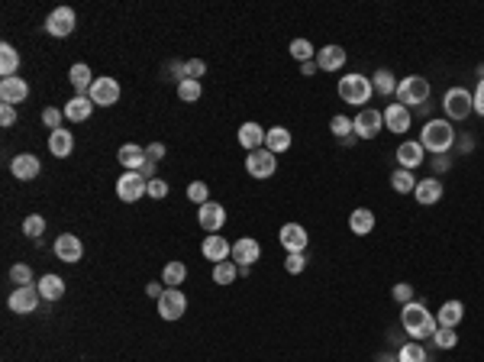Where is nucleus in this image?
<instances>
[{"label":"nucleus","instance_id":"1","mask_svg":"<svg viewBox=\"0 0 484 362\" xmlns=\"http://www.w3.org/2000/svg\"><path fill=\"white\" fill-rule=\"evenodd\" d=\"M401 327L420 343V340L433 337L436 330H439V323H436V317L426 311L420 301H410V304H404V307H401Z\"/></svg>","mask_w":484,"mask_h":362},{"label":"nucleus","instance_id":"2","mask_svg":"<svg viewBox=\"0 0 484 362\" xmlns=\"http://www.w3.org/2000/svg\"><path fill=\"white\" fill-rule=\"evenodd\" d=\"M455 143V130H452L449 120H426L423 130H420V146L433 155H446Z\"/></svg>","mask_w":484,"mask_h":362},{"label":"nucleus","instance_id":"3","mask_svg":"<svg viewBox=\"0 0 484 362\" xmlns=\"http://www.w3.org/2000/svg\"><path fill=\"white\" fill-rule=\"evenodd\" d=\"M371 94H375L371 78L359 75V71H352V75L339 78V97H343V104H352V107L365 110V104L371 101Z\"/></svg>","mask_w":484,"mask_h":362},{"label":"nucleus","instance_id":"4","mask_svg":"<svg viewBox=\"0 0 484 362\" xmlns=\"http://www.w3.org/2000/svg\"><path fill=\"white\" fill-rule=\"evenodd\" d=\"M429 94H433V88H429V81L423 75H410L404 81H397V104H404L407 110L423 107L429 101Z\"/></svg>","mask_w":484,"mask_h":362},{"label":"nucleus","instance_id":"5","mask_svg":"<svg viewBox=\"0 0 484 362\" xmlns=\"http://www.w3.org/2000/svg\"><path fill=\"white\" fill-rule=\"evenodd\" d=\"M245 172H249L252 178H259V181H265V178H271L278 172V155L268 149H255L245 155Z\"/></svg>","mask_w":484,"mask_h":362},{"label":"nucleus","instance_id":"6","mask_svg":"<svg viewBox=\"0 0 484 362\" xmlns=\"http://www.w3.org/2000/svg\"><path fill=\"white\" fill-rule=\"evenodd\" d=\"M443 107L449 113V120H465L468 113H475V101H471V94L465 88H449L443 97Z\"/></svg>","mask_w":484,"mask_h":362},{"label":"nucleus","instance_id":"7","mask_svg":"<svg viewBox=\"0 0 484 362\" xmlns=\"http://www.w3.org/2000/svg\"><path fill=\"white\" fill-rule=\"evenodd\" d=\"M142 194H149V181L139 175V172H123V175L117 178V197L126 204L139 201Z\"/></svg>","mask_w":484,"mask_h":362},{"label":"nucleus","instance_id":"8","mask_svg":"<svg viewBox=\"0 0 484 362\" xmlns=\"http://www.w3.org/2000/svg\"><path fill=\"white\" fill-rule=\"evenodd\" d=\"M120 94H123V88H120L117 78H94L87 97H91L97 107H113V104L120 101Z\"/></svg>","mask_w":484,"mask_h":362},{"label":"nucleus","instance_id":"9","mask_svg":"<svg viewBox=\"0 0 484 362\" xmlns=\"http://www.w3.org/2000/svg\"><path fill=\"white\" fill-rule=\"evenodd\" d=\"M75 23H78L75 10L71 7H55L49 13V20H45V33L55 36V39H65V36L75 33Z\"/></svg>","mask_w":484,"mask_h":362},{"label":"nucleus","instance_id":"10","mask_svg":"<svg viewBox=\"0 0 484 362\" xmlns=\"http://www.w3.org/2000/svg\"><path fill=\"white\" fill-rule=\"evenodd\" d=\"M355 136L359 139H375L378 133H381V127H384V113L381 110H375V107H365V110H359L355 113Z\"/></svg>","mask_w":484,"mask_h":362},{"label":"nucleus","instance_id":"11","mask_svg":"<svg viewBox=\"0 0 484 362\" xmlns=\"http://www.w3.org/2000/svg\"><path fill=\"white\" fill-rule=\"evenodd\" d=\"M197 223H201V230H207L210 233H220V230L226 227V207L217 201H207L197 207Z\"/></svg>","mask_w":484,"mask_h":362},{"label":"nucleus","instance_id":"12","mask_svg":"<svg viewBox=\"0 0 484 362\" xmlns=\"http://www.w3.org/2000/svg\"><path fill=\"white\" fill-rule=\"evenodd\" d=\"M184 311H187V298L178 288H165V295L159 298V314L162 320H181Z\"/></svg>","mask_w":484,"mask_h":362},{"label":"nucleus","instance_id":"13","mask_svg":"<svg viewBox=\"0 0 484 362\" xmlns=\"http://www.w3.org/2000/svg\"><path fill=\"white\" fill-rule=\"evenodd\" d=\"M259 259H262L259 239H252V236H242V239H236V243H233V262L239 265V269H252V265H255Z\"/></svg>","mask_w":484,"mask_h":362},{"label":"nucleus","instance_id":"14","mask_svg":"<svg viewBox=\"0 0 484 362\" xmlns=\"http://www.w3.org/2000/svg\"><path fill=\"white\" fill-rule=\"evenodd\" d=\"M278 243H281L287 253H307L310 236L301 223H284V227L278 230Z\"/></svg>","mask_w":484,"mask_h":362},{"label":"nucleus","instance_id":"15","mask_svg":"<svg viewBox=\"0 0 484 362\" xmlns=\"http://www.w3.org/2000/svg\"><path fill=\"white\" fill-rule=\"evenodd\" d=\"M10 172H13L17 181H33V178H39L42 162L36 159L33 152H20V155H13V162H10Z\"/></svg>","mask_w":484,"mask_h":362},{"label":"nucleus","instance_id":"16","mask_svg":"<svg viewBox=\"0 0 484 362\" xmlns=\"http://www.w3.org/2000/svg\"><path fill=\"white\" fill-rule=\"evenodd\" d=\"M39 288H33V285H23V288H17L13 295H10V311L13 314H33L36 307H39Z\"/></svg>","mask_w":484,"mask_h":362},{"label":"nucleus","instance_id":"17","mask_svg":"<svg viewBox=\"0 0 484 362\" xmlns=\"http://www.w3.org/2000/svg\"><path fill=\"white\" fill-rule=\"evenodd\" d=\"M413 197H417L420 207H433V204L443 201V181L436 175L423 178V181H417V188H413Z\"/></svg>","mask_w":484,"mask_h":362},{"label":"nucleus","instance_id":"18","mask_svg":"<svg viewBox=\"0 0 484 362\" xmlns=\"http://www.w3.org/2000/svg\"><path fill=\"white\" fill-rule=\"evenodd\" d=\"M26 97H29V85H26L20 75L3 78V81H0V101H3V104L17 107V104H23Z\"/></svg>","mask_w":484,"mask_h":362},{"label":"nucleus","instance_id":"19","mask_svg":"<svg viewBox=\"0 0 484 362\" xmlns=\"http://www.w3.org/2000/svg\"><path fill=\"white\" fill-rule=\"evenodd\" d=\"M55 256H59L62 262H68V265H75V262H81V256H84V243L75 233H62L59 239H55Z\"/></svg>","mask_w":484,"mask_h":362},{"label":"nucleus","instance_id":"20","mask_svg":"<svg viewBox=\"0 0 484 362\" xmlns=\"http://www.w3.org/2000/svg\"><path fill=\"white\" fill-rule=\"evenodd\" d=\"M410 110L404 107V104H387V107H384V130H391V133H407L410 130Z\"/></svg>","mask_w":484,"mask_h":362},{"label":"nucleus","instance_id":"21","mask_svg":"<svg viewBox=\"0 0 484 362\" xmlns=\"http://www.w3.org/2000/svg\"><path fill=\"white\" fill-rule=\"evenodd\" d=\"M204 259H210L213 265L217 262H226V259H233V246L226 243V236H220V233H210L207 239H204Z\"/></svg>","mask_w":484,"mask_h":362},{"label":"nucleus","instance_id":"22","mask_svg":"<svg viewBox=\"0 0 484 362\" xmlns=\"http://www.w3.org/2000/svg\"><path fill=\"white\" fill-rule=\"evenodd\" d=\"M117 159H120V165H123L126 172H139L145 162H149V152L142 149L139 143H123L120 146V152H117Z\"/></svg>","mask_w":484,"mask_h":362},{"label":"nucleus","instance_id":"23","mask_svg":"<svg viewBox=\"0 0 484 362\" xmlns=\"http://www.w3.org/2000/svg\"><path fill=\"white\" fill-rule=\"evenodd\" d=\"M265 133H268V130H262L255 120H249V123H242V127H239V146L245 152L265 149Z\"/></svg>","mask_w":484,"mask_h":362},{"label":"nucleus","instance_id":"24","mask_svg":"<svg viewBox=\"0 0 484 362\" xmlns=\"http://www.w3.org/2000/svg\"><path fill=\"white\" fill-rule=\"evenodd\" d=\"M346 65V49L343 46H323L317 52V68L320 71H339Z\"/></svg>","mask_w":484,"mask_h":362},{"label":"nucleus","instance_id":"25","mask_svg":"<svg viewBox=\"0 0 484 362\" xmlns=\"http://www.w3.org/2000/svg\"><path fill=\"white\" fill-rule=\"evenodd\" d=\"M423 146L420 143H413V139H407V143H401L397 146V162H401V169H407V172H413L417 165H423Z\"/></svg>","mask_w":484,"mask_h":362},{"label":"nucleus","instance_id":"26","mask_svg":"<svg viewBox=\"0 0 484 362\" xmlns=\"http://www.w3.org/2000/svg\"><path fill=\"white\" fill-rule=\"evenodd\" d=\"M91 110H94L91 97H87V94H75V97L65 104V120H71V123H84V120L91 117Z\"/></svg>","mask_w":484,"mask_h":362},{"label":"nucleus","instance_id":"27","mask_svg":"<svg viewBox=\"0 0 484 362\" xmlns=\"http://www.w3.org/2000/svg\"><path fill=\"white\" fill-rule=\"evenodd\" d=\"M49 152L55 159H68L75 152V136H71V130H55V133H49Z\"/></svg>","mask_w":484,"mask_h":362},{"label":"nucleus","instance_id":"28","mask_svg":"<svg viewBox=\"0 0 484 362\" xmlns=\"http://www.w3.org/2000/svg\"><path fill=\"white\" fill-rule=\"evenodd\" d=\"M462 317H465V304L462 301H446L443 307H439V314H436V323L439 327H459L462 323Z\"/></svg>","mask_w":484,"mask_h":362},{"label":"nucleus","instance_id":"29","mask_svg":"<svg viewBox=\"0 0 484 362\" xmlns=\"http://www.w3.org/2000/svg\"><path fill=\"white\" fill-rule=\"evenodd\" d=\"M36 288H39V295L45 298V301H62L65 298V281H62V275H42L39 281H36Z\"/></svg>","mask_w":484,"mask_h":362},{"label":"nucleus","instance_id":"30","mask_svg":"<svg viewBox=\"0 0 484 362\" xmlns=\"http://www.w3.org/2000/svg\"><path fill=\"white\" fill-rule=\"evenodd\" d=\"M291 143H294V139H291V130H287V127H271L265 133V149L275 152V155L287 152V149H291Z\"/></svg>","mask_w":484,"mask_h":362},{"label":"nucleus","instance_id":"31","mask_svg":"<svg viewBox=\"0 0 484 362\" xmlns=\"http://www.w3.org/2000/svg\"><path fill=\"white\" fill-rule=\"evenodd\" d=\"M349 230L355 236H368L375 230V214L368 211V207H355V211L349 214Z\"/></svg>","mask_w":484,"mask_h":362},{"label":"nucleus","instance_id":"32","mask_svg":"<svg viewBox=\"0 0 484 362\" xmlns=\"http://www.w3.org/2000/svg\"><path fill=\"white\" fill-rule=\"evenodd\" d=\"M68 81H71V88H75L78 94H87L94 85V75L84 62H78V65H71V71H68Z\"/></svg>","mask_w":484,"mask_h":362},{"label":"nucleus","instance_id":"33","mask_svg":"<svg viewBox=\"0 0 484 362\" xmlns=\"http://www.w3.org/2000/svg\"><path fill=\"white\" fill-rule=\"evenodd\" d=\"M20 71V52L13 49L10 43L0 46V75L3 78H13Z\"/></svg>","mask_w":484,"mask_h":362},{"label":"nucleus","instance_id":"34","mask_svg":"<svg viewBox=\"0 0 484 362\" xmlns=\"http://www.w3.org/2000/svg\"><path fill=\"white\" fill-rule=\"evenodd\" d=\"M371 88H375L381 97H391V94H397V81H394V75L387 71V68H378L375 75H371Z\"/></svg>","mask_w":484,"mask_h":362},{"label":"nucleus","instance_id":"35","mask_svg":"<svg viewBox=\"0 0 484 362\" xmlns=\"http://www.w3.org/2000/svg\"><path fill=\"white\" fill-rule=\"evenodd\" d=\"M184 278H187V265H184V262H168L165 269H162V281H165L168 288H178L184 281Z\"/></svg>","mask_w":484,"mask_h":362},{"label":"nucleus","instance_id":"36","mask_svg":"<svg viewBox=\"0 0 484 362\" xmlns=\"http://www.w3.org/2000/svg\"><path fill=\"white\" fill-rule=\"evenodd\" d=\"M236 275H239V265H236L233 259L217 262V265H213V281H217V285H233Z\"/></svg>","mask_w":484,"mask_h":362},{"label":"nucleus","instance_id":"37","mask_svg":"<svg viewBox=\"0 0 484 362\" xmlns=\"http://www.w3.org/2000/svg\"><path fill=\"white\" fill-rule=\"evenodd\" d=\"M391 188L397 194H413V188H417V178H413V172H407V169H397L391 175Z\"/></svg>","mask_w":484,"mask_h":362},{"label":"nucleus","instance_id":"38","mask_svg":"<svg viewBox=\"0 0 484 362\" xmlns=\"http://www.w3.org/2000/svg\"><path fill=\"white\" fill-rule=\"evenodd\" d=\"M429 356H426V349L413 340V343H404L401 349H397V362H426Z\"/></svg>","mask_w":484,"mask_h":362},{"label":"nucleus","instance_id":"39","mask_svg":"<svg viewBox=\"0 0 484 362\" xmlns=\"http://www.w3.org/2000/svg\"><path fill=\"white\" fill-rule=\"evenodd\" d=\"M201 94H204V85H201V81H191V78H187V81H181V85H178V97H181L184 104L201 101Z\"/></svg>","mask_w":484,"mask_h":362},{"label":"nucleus","instance_id":"40","mask_svg":"<svg viewBox=\"0 0 484 362\" xmlns=\"http://www.w3.org/2000/svg\"><path fill=\"white\" fill-rule=\"evenodd\" d=\"M433 346H439V349H455L459 346V333L452 327H439L433 333Z\"/></svg>","mask_w":484,"mask_h":362},{"label":"nucleus","instance_id":"41","mask_svg":"<svg viewBox=\"0 0 484 362\" xmlns=\"http://www.w3.org/2000/svg\"><path fill=\"white\" fill-rule=\"evenodd\" d=\"M291 55L304 65V62H313V59H317V49H313L307 39H294V43H291Z\"/></svg>","mask_w":484,"mask_h":362},{"label":"nucleus","instance_id":"42","mask_svg":"<svg viewBox=\"0 0 484 362\" xmlns=\"http://www.w3.org/2000/svg\"><path fill=\"white\" fill-rule=\"evenodd\" d=\"M329 133L339 136V139H349V136H355V123L349 117H333L329 120Z\"/></svg>","mask_w":484,"mask_h":362},{"label":"nucleus","instance_id":"43","mask_svg":"<svg viewBox=\"0 0 484 362\" xmlns=\"http://www.w3.org/2000/svg\"><path fill=\"white\" fill-rule=\"evenodd\" d=\"M23 233L29 236V239H39V236L45 233V217H39V214L26 217V220H23Z\"/></svg>","mask_w":484,"mask_h":362},{"label":"nucleus","instance_id":"44","mask_svg":"<svg viewBox=\"0 0 484 362\" xmlns=\"http://www.w3.org/2000/svg\"><path fill=\"white\" fill-rule=\"evenodd\" d=\"M62 120H65V110H59V107H45L42 110V123L55 133V130H62Z\"/></svg>","mask_w":484,"mask_h":362},{"label":"nucleus","instance_id":"45","mask_svg":"<svg viewBox=\"0 0 484 362\" xmlns=\"http://www.w3.org/2000/svg\"><path fill=\"white\" fill-rule=\"evenodd\" d=\"M187 197H191V201L201 207V204L210 201V188L204 185V181H191V185H187Z\"/></svg>","mask_w":484,"mask_h":362},{"label":"nucleus","instance_id":"46","mask_svg":"<svg viewBox=\"0 0 484 362\" xmlns=\"http://www.w3.org/2000/svg\"><path fill=\"white\" fill-rule=\"evenodd\" d=\"M10 278H13V285H17V288H23V285H33V269L20 262V265H13V269H10Z\"/></svg>","mask_w":484,"mask_h":362},{"label":"nucleus","instance_id":"47","mask_svg":"<svg viewBox=\"0 0 484 362\" xmlns=\"http://www.w3.org/2000/svg\"><path fill=\"white\" fill-rule=\"evenodd\" d=\"M284 269L291 272V275H301V272L307 269V256H304V253H287V259H284Z\"/></svg>","mask_w":484,"mask_h":362},{"label":"nucleus","instance_id":"48","mask_svg":"<svg viewBox=\"0 0 484 362\" xmlns=\"http://www.w3.org/2000/svg\"><path fill=\"white\" fill-rule=\"evenodd\" d=\"M391 295H394V301H397V304H401V307H404V304H410V301H413V285H407V281H397V285H394V291H391Z\"/></svg>","mask_w":484,"mask_h":362},{"label":"nucleus","instance_id":"49","mask_svg":"<svg viewBox=\"0 0 484 362\" xmlns=\"http://www.w3.org/2000/svg\"><path fill=\"white\" fill-rule=\"evenodd\" d=\"M204 75H207V62L204 59H187V78H191V81H201Z\"/></svg>","mask_w":484,"mask_h":362},{"label":"nucleus","instance_id":"50","mask_svg":"<svg viewBox=\"0 0 484 362\" xmlns=\"http://www.w3.org/2000/svg\"><path fill=\"white\" fill-rule=\"evenodd\" d=\"M165 194H168V185H165V181H162V178H152V181H149V197L162 201Z\"/></svg>","mask_w":484,"mask_h":362},{"label":"nucleus","instance_id":"51","mask_svg":"<svg viewBox=\"0 0 484 362\" xmlns=\"http://www.w3.org/2000/svg\"><path fill=\"white\" fill-rule=\"evenodd\" d=\"M13 123H17V107L3 104V107H0V127H13Z\"/></svg>","mask_w":484,"mask_h":362},{"label":"nucleus","instance_id":"52","mask_svg":"<svg viewBox=\"0 0 484 362\" xmlns=\"http://www.w3.org/2000/svg\"><path fill=\"white\" fill-rule=\"evenodd\" d=\"M471 101H475V113H478V117H484V78L478 81L475 94H471Z\"/></svg>","mask_w":484,"mask_h":362},{"label":"nucleus","instance_id":"53","mask_svg":"<svg viewBox=\"0 0 484 362\" xmlns=\"http://www.w3.org/2000/svg\"><path fill=\"white\" fill-rule=\"evenodd\" d=\"M162 285H165V281H149V285H145V295H149V298H155V301H159V298L165 295V288H162Z\"/></svg>","mask_w":484,"mask_h":362},{"label":"nucleus","instance_id":"54","mask_svg":"<svg viewBox=\"0 0 484 362\" xmlns=\"http://www.w3.org/2000/svg\"><path fill=\"white\" fill-rule=\"evenodd\" d=\"M145 152H149V159H152V162H159L162 155H165V143H152Z\"/></svg>","mask_w":484,"mask_h":362},{"label":"nucleus","instance_id":"55","mask_svg":"<svg viewBox=\"0 0 484 362\" xmlns=\"http://www.w3.org/2000/svg\"><path fill=\"white\" fill-rule=\"evenodd\" d=\"M139 175L145 178V181H152V178H155V162H152V159L145 162V165H142V169H139Z\"/></svg>","mask_w":484,"mask_h":362},{"label":"nucleus","instance_id":"56","mask_svg":"<svg viewBox=\"0 0 484 362\" xmlns=\"http://www.w3.org/2000/svg\"><path fill=\"white\" fill-rule=\"evenodd\" d=\"M317 71H320L317 59H313V62H304V65H301V75H317Z\"/></svg>","mask_w":484,"mask_h":362},{"label":"nucleus","instance_id":"57","mask_svg":"<svg viewBox=\"0 0 484 362\" xmlns=\"http://www.w3.org/2000/svg\"><path fill=\"white\" fill-rule=\"evenodd\" d=\"M449 169V159H443V155H439V159H436V172H446Z\"/></svg>","mask_w":484,"mask_h":362},{"label":"nucleus","instance_id":"58","mask_svg":"<svg viewBox=\"0 0 484 362\" xmlns=\"http://www.w3.org/2000/svg\"><path fill=\"white\" fill-rule=\"evenodd\" d=\"M378 362H397V356H391V353H381V356H378Z\"/></svg>","mask_w":484,"mask_h":362}]
</instances>
